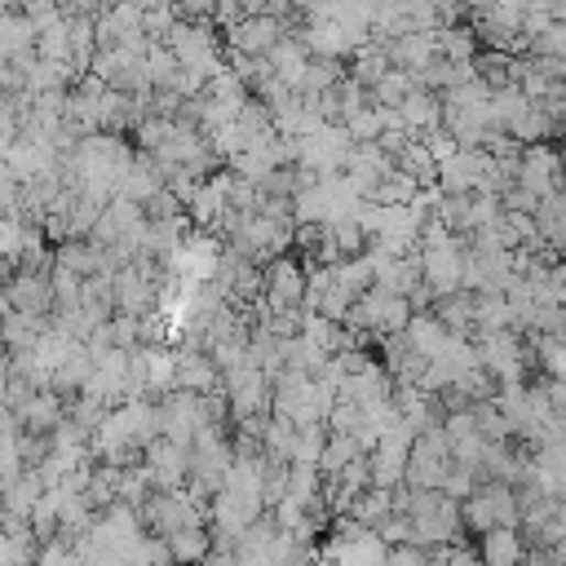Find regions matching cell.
<instances>
[{"label": "cell", "instance_id": "5b68a950", "mask_svg": "<svg viewBox=\"0 0 566 566\" xmlns=\"http://www.w3.org/2000/svg\"><path fill=\"white\" fill-rule=\"evenodd\" d=\"M54 274V270H50ZM36 270H10V279L0 283V311H23V315H54V279Z\"/></svg>", "mask_w": 566, "mask_h": 566}, {"label": "cell", "instance_id": "ba28073f", "mask_svg": "<svg viewBox=\"0 0 566 566\" xmlns=\"http://www.w3.org/2000/svg\"><path fill=\"white\" fill-rule=\"evenodd\" d=\"M67 403H63V394L58 390H36L14 416H19V425L28 429V434H54L63 421H67Z\"/></svg>", "mask_w": 566, "mask_h": 566}, {"label": "cell", "instance_id": "8992f818", "mask_svg": "<svg viewBox=\"0 0 566 566\" xmlns=\"http://www.w3.org/2000/svg\"><path fill=\"white\" fill-rule=\"evenodd\" d=\"M177 390H186V394H217L221 390V368L213 363L208 350H199V346L177 350Z\"/></svg>", "mask_w": 566, "mask_h": 566}, {"label": "cell", "instance_id": "9a60e30c", "mask_svg": "<svg viewBox=\"0 0 566 566\" xmlns=\"http://www.w3.org/2000/svg\"><path fill=\"white\" fill-rule=\"evenodd\" d=\"M390 72H394V63H390V50H385L381 41L359 45V50H355V58H350V76H355L363 89H377Z\"/></svg>", "mask_w": 566, "mask_h": 566}, {"label": "cell", "instance_id": "7a4b0ae2", "mask_svg": "<svg viewBox=\"0 0 566 566\" xmlns=\"http://www.w3.org/2000/svg\"><path fill=\"white\" fill-rule=\"evenodd\" d=\"M456 456H451V438L443 425L416 434L412 443V456H407V474H403V487H416V491H429V487H443L447 474H451Z\"/></svg>", "mask_w": 566, "mask_h": 566}, {"label": "cell", "instance_id": "8fae6325", "mask_svg": "<svg viewBox=\"0 0 566 566\" xmlns=\"http://www.w3.org/2000/svg\"><path fill=\"white\" fill-rule=\"evenodd\" d=\"M311 58H315V54H311V50L302 45V36H293V32H289V36H283V41H279V45L265 54L270 72H274L283 85H289L293 94L302 89V76H306V67H311Z\"/></svg>", "mask_w": 566, "mask_h": 566}, {"label": "cell", "instance_id": "603a6c76", "mask_svg": "<svg viewBox=\"0 0 566 566\" xmlns=\"http://www.w3.org/2000/svg\"><path fill=\"white\" fill-rule=\"evenodd\" d=\"M265 10L279 14V19H289V14H293V0H265Z\"/></svg>", "mask_w": 566, "mask_h": 566}, {"label": "cell", "instance_id": "30bf717a", "mask_svg": "<svg viewBox=\"0 0 566 566\" xmlns=\"http://www.w3.org/2000/svg\"><path fill=\"white\" fill-rule=\"evenodd\" d=\"M399 120H403V129L407 133H416V138H425L429 129H438L443 124V94H434V89H412L403 102H399Z\"/></svg>", "mask_w": 566, "mask_h": 566}, {"label": "cell", "instance_id": "7c38bea8", "mask_svg": "<svg viewBox=\"0 0 566 566\" xmlns=\"http://www.w3.org/2000/svg\"><path fill=\"white\" fill-rule=\"evenodd\" d=\"M403 337L412 341V350H416L425 363H429V359H438V355H443V346L451 341V333L443 328V319H438L434 311H416V315H412V324L403 328Z\"/></svg>", "mask_w": 566, "mask_h": 566}, {"label": "cell", "instance_id": "ffe728a7", "mask_svg": "<svg viewBox=\"0 0 566 566\" xmlns=\"http://www.w3.org/2000/svg\"><path fill=\"white\" fill-rule=\"evenodd\" d=\"M412 89H416V76L394 67V72H390V76H385V80L372 89V102H377V107H399V102H403Z\"/></svg>", "mask_w": 566, "mask_h": 566}, {"label": "cell", "instance_id": "3957f363", "mask_svg": "<svg viewBox=\"0 0 566 566\" xmlns=\"http://www.w3.org/2000/svg\"><path fill=\"white\" fill-rule=\"evenodd\" d=\"M293 19V14H289ZM289 19H279V14H243L235 28L221 32L226 41V54H243V58H265L283 36L293 32Z\"/></svg>", "mask_w": 566, "mask_h": 566}, {"label": "cell", "instance_id": "ac0fdd59", "mask_svg": "<svg viewBox=\"0 0 566 566\" xmlns=\"http://www.w3.org/2000/svg\"><path fill=\"white\" fill-rule=\"evenodd\" d=\"M478 32L460 19V23H447L438 28V58H451V63H474L478 58Z\"/></svg>", "mask_w": 566, "mask_h": 566}, {"label": "cell", "instance_id": "cb8c5ba5", "mask_svg": "<svg viewBox=\"0 0 566 566\" xmlns=\"http://www.w3.org/2000/svg\"><path fill=\"white\" fill-rule=\"evenodd\" d=\"M10 407V372H0V412Z\"/></svg>", "mask_w": 566, "mask_h": 566}, {"label": "cell", "instance_id": "7402d4cb", "mask_svg": "<svg viewBox=\"0 0 566 566\" xmlns=\"http://www.w3.org/2000/svg\"><path fill=\"white\" fill-rule=\"evenodd\" d=\"M10 10L36 23V19H45V14H54V10H58V0H10Z\"/></svg>", "mask_w": 566, "mask_h": 566}, {"label": "cell", "instance_id": "d6986e66", "mask_svg": "<svg viewBox=\"0 0 566 566\" xmlns=\"http://www.w3.org/2000/svg\"><path fill=\"white\" fill-rule=\"evenodd\" d=\"M350 72H346V63L341 58H311V67H306V76H302V89L297 94H328L333 85H341Z\"/></svg>", "mask_w": 566, "mask_h": 566}, {"label": "cell", "instance_id": "277c9868", "mask_svg": "<svg viewBox=\"0 0 566 566\" xmlns=\"http://www.w3.org/2000/svg\"><path fill=\"white\" fill-rule=\"evenodd\" d=\"M518 186H526L535 199H548V195L566 191V164H562V146H553V142L522 146Z\"/></svg>", "mask_w": 566, "mask_h": 566}, {"label": "cell", "instance_id": "2e32d148", "mask_svg": "<svg viewBox=\"0 0 566 566\" xmlns=\"http://www.w3.org/2000/svg\"><path fill=\"white\" fill-rule=\"evenodd\" d=\"M474 72L478 80H487L491 89H504V85H518L522 80V54H504V50H478L474 58Z\"/></svg>", "mask_w": 566, "mask_h": 566}, {"label": "cell", "instance_id": "d4e9b609", "mask_svg": "<svg viewBox=\"0 0 566 566\" xmlns=\"http://www.w3.org/2000/svg\"><path fill=\"white\" fill-rule=\"evenodd\" d=\"M6 363H10V341H6V324H0V372H6Z\"/></svg>", "mask_w": 566, "mask_h": 566}, {"label": "cell", "instance_id": "52a82bcc", "mask_svg": "<svg viewBox=\"0 0 566 566\" xmlns=\"http://www.w3.org/2000/svg\"><path fill=\"white\" fill-rule=\"evenodd\" d=\"M474 548H478V557H482L487 566H522L526 553H531L522 526H491V531L478 535Z\"/></svg>", "mask_w": 566, "mask_h": 566}, {"label": "cell", "instance_id": "4fadbf2b", "mask_svg": "<svg viewBox=\"0 0 566 566\" xmlns=\"http://www.w3.org/2000/svg\"><path fill=\"white\" fill-rule=\"evenodd\" d=\"M28 54H36V23L14 10L0 14V63H14Z\"/></svg>", "mask_w": 566, "mask_h": 566}, {"label": "cell", "instance_id": "6da1fadb", "mask_svg": "<svg viewBox=\"0 0 566 566\" xmlns=\"http://www.w3.org/2000/svg\"><path fill=\"white\" fill-rule=\"evenodd\" d=\"M265 270V289H261V306L265 315H289V311H306V289H311V274L297 257H274L261 265Z\"/></svg>", "mask_w": 566, "mask_h": 566}, {"label": "cell", "instance_id": "484cf974", "mask_svg": "<svg viewBox=\"0 0 566 566\" xmlns=\"http://www.w3.org/2000/svg\"><path fill=\"white\" fill-rule=\"evenodd\" d=\"M562 164H566V146H562Z\"/></svg>", "mask_w": 566, "mask_h": 566}, {"label": "cell", "instance_id": "e0dca14e", "mask_svg": "<svg viewBox=\"0 0 566 566\" xmlns=\"http://www.w3.org/2000/svg\"><path fill=\"white\" fill-rule=\"evenodd\" d=\"M164 540H168V553H173L177 566H199V562L213 553V531H208V522L182 526V531H173V535H164Z\"/></svg>", "mask_w": 566, "mask_h": 566}, {"label": "cell", "instance_id": "44dd1931", "mask_svg": "<svg viewBox=\"0 0 566 566\" xmlns=\"http://www.w3.org/2000/svg\"><path fill=\"white\" fill-rule=\"evenodd\" d=\"M526 58H566V23H548L540 36H531Z\"/></svg>", "mask_w": 566, "mask_h": 566}, {"label": "cell", "instance_id": "9c48e42d", "mask_svg": "<svg viewBox=\"0 0 566 566\" xmlns=\"http://www.w3.org/2000/svg\"><path fill=\"white\" fill-rule=\"evenodd\" d=\"M385 50H390V63H394L399 72L421 76V72L438 58V32H407V36H399V41H390Z\"/></svg>", "mask_w": 566, "mask_h": 566}, {"label": "cell", "instance_id": "5bb4252c", "mask_svg": "<svg viewBox=\"0 0 566 566\" xmlns=\"http://www.w3.org/2000/svg\"><path fill=\"white\" fill-rule=\"evenodd\" d=\"M474 311H478V293L460 289V293H447L434 302V315L443 319V328L451 337H474Z\"/></svg>", "mask_w": 566, "mask_h": 566}]
</instances>
